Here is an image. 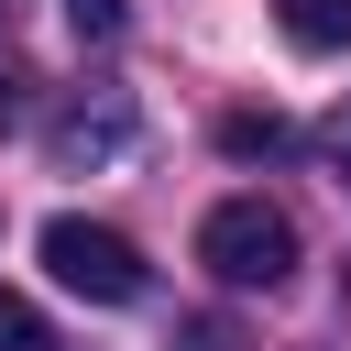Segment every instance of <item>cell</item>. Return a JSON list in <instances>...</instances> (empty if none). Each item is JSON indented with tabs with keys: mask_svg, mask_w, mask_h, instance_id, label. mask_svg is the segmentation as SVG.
<instances>
[{
	"mask_svg": "<svg viewBox=\"0 0 351 351\" xmlns=\"http://www.w3.org/2000/svg\"><path fill=\"white\" fill-rule=\"evenodd\" d=\"M219 154H241V165L263 154V165H274V154H296V132H285L274 110H230V121H219Z\"/></svg>",
	"mask_w": 351,
	"mask_h": 351,
	"instance_id": "obj_5",
	"label": "cell"
},
{
	"mask_svg": "<svg viewBox=\"0 0 351 351\" xmlns=\"http://www.w3.org/2000/svg\"><path fill=\"white\" fill-rule=\"evenodd\" d=\"M66 22H77V44H121L132 0H66Z\"/></svg>",
	"mask_w": 351,
	"mask_h": 351,
	"instance_id": "obj_6",
	"label": "cell"
},
{
	"mask_svg": "<svg viewBox=\"0 0 351 351\" xmlns=\"http://www.w3.org/2000/svg\"><path fill=\"white\" fill-rule=\"evenodd\" d=\"M44 274L66 296H88V307H132L143 296V252L121 230H99V219H44Z\"/></svg>",
	"mask_w": 351,
	"mask_h": 351,
	"instance_id": "obj_2",
	"label": "cell"
},
{
	"mask_svg": "<svg viewBox=\"0 0 351 351\" xmlns=\"http://www.w3.org/2000/svg\"><path fill=\"white\" fill-rule=\"evenodd\" d=\"M165 351H241V329H230V318H176Z\"/></svg>",
	"mask_w": 351,
	"mask_h": 351,
	"instance_id": "obj_8",
	"label": "cell"
},
{
	"mask_svg": "<svg viewBox=\"0 0 351 351\" xmlns=\"http://www.w3.org/2000/svg\"><path fill=\"white\" fill-rule=\"evenodd\" d=\"M0 351H55V329H44V307H22V296H0Z\"/></svg>",
	"mask_w": 351,
	"mask_h": 351,
	"instance_id": "obj_7",
	"label": "cell"
},
{
	"mask_svg": "<svg viewBox=\"0 0 351 351\" xmlns=\"http://www.w3.org/2000/svg\"><path fill=\"white\" fill-rule=\"evenodd\" d=\"M274 22H285L307 55H340V44H351V0H274Z\"/></svg>",
	"mask_w": 351,
	"mask_h": 351,
	"instance_id": "obj_4",
	"label": "cell"
},
{
	"mask_svg": "<svg viewBox=\"0 0 351 351\" xmlns=\"http://www.w3.org/2000/svg\"><path fill=\"white\" fill-rule=\"evenodd\" d=\"M11 121H22V55L0 44V132H11Z\"/></svg>",
	"mask_w": 351,
	"mask_h": 351,
	"instance_id": "obj_9",
	"label": "cell"
},
{
	"mask_svg": "<svg viewBox=\"0 0 351 351\" xmlns=\"http://www.w3.org/2000/svg\"><path fill=\"white\" fill-rule=\"evenodd\" d=\"M329 165H340V176H351V110H340V121H329Z\"/></svg>",
	"mask_w": 351,
	"mask_h": 351,
	"instance_id": "obj_10",
	"label": "cell"
},
{
	"mask_svg": "<svg viewBox=\"0 0 351 351\" xmlns=\"http://www.w3.org/2000/svg\"><path fill=\"white\" fill-rule=\"evenodd\" d=\"M121 143H132V99H99V110L77 99V110L55 121V165H99V154H121Z\"/></svg>",
	"mask_w": 351,
	"mask_h": 351,
	"instance_id": "obj_3",
	"label": "cell"
},
{
	"mask_svg": "<svg viewBox=\"0 0 351 351\" xmlns=\"http://www.w3.org/2000/svg\"><path fill=\"white\" fill-rule=\"evenodd\" d=\"M197 263H208L219 285H285V274H296V219H285L274 197H219V208L197 219Z\"/></svg>",
	"mask_w": 351,
	"mask_h": 351,
	"instance_id": "obj_1",
	"label": "cell"
}]
</instances>
